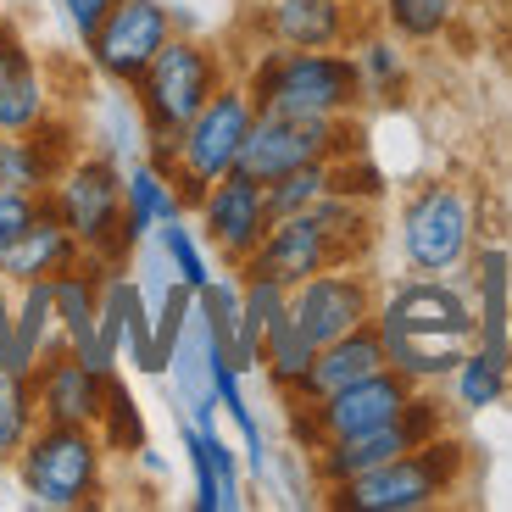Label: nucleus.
I'll return each instance as SVG.
<instances>
[{
	"instance_id": "nucleus-27",
	"label": "nucleus",
	"mask_w": 512,
	"mask_h": 512,
	"mask_svg": "<svg viewBox=\"0 0 512 512\" xmlns=\"http://www.w3.org/2000/svg\"><path fill=\"white\" fill-rule=\"evenodd\" d=\"M357 51V78H362V101H396L407 90V56H401L396 34H368V39H351Z\"/></svg>"
},
{
	"instance_id": "nucleus-19",
	"label": "nucleus",
	"mask_w": 512,
	"mask_h": 512,
	"mask_svg": "<svg viewBox=\"0 0 512 512\" xmlns=\"http://www.w3.org/2000/svg\"><path fill=\"white\" fill-rule=\"evenodd\" d=\"M179 212H190V206H184L173 173H167V167H156L151 156L140 151L134 162L123 167V245H128V251H134V245H145L167 218H179Z\"/></svg>"
},
{
	"instance_id": "nucleus-14",
	"label": "nucleus",
	"mask_w": 512,
	"mask_h": 512,
	"mask_svg": "<svg viewBox=\"0 0 512 512\" xmlns=\"http://www.w3.org/2000/svg\"><path fill=\"white\" fill-rule=\"evenodd\" d=\"M28 384H34L39 423H84V429H95L106 412V379L73 357L67 334H56L51 346H45V357L28 373Z\"/></svg>"
},
{
	"instance_id": "nucleus-21",
	"label": "nucleus",
	"mask_w": 512,
	"mask_h": 512,
	"mask_svg": "<svg viewBox=\"0 0 512 512\" xmlns=\"http://www.w3.org/2000/svg\"><path fill=\"white\" fill-rule=\"evenodd\" d=\"M423 446V435L407 423V412H401L396 423H384V429H368V435H346V440H329V446L312 451V468H318V485L334 490L346 485V479L368 474V468H379V462L401 457V451Z\"/></svg>"
},
{
	"instance_id": "nucleus-9",
	"label": "nucleus",
	"mask_w": 512,
	"mask_h": 512,
	"mask_svg": "<svg viewBox=\"0 0 512 512\" xmlns=\"http://www.w3.org/2000/svg\"><path fill=\"white\" fill-rule=\"evenodd\" d=\"M412 396H418V384L401 379L396 368H379V373H368V379L346 384V390H334L323 401H290V429L307 451H318L329 440L368 435V429L396 423L412 407Z\"/></svg>"
},
{
	"instance_id": "nucleus-24",
	"label": "nucleus",
	"mask_w": 512,
	"mask_h": 512,
	"mask_svg": "<svg viewBox=\"0 0 512 512\" xmlns=\"http://www.w3.org/2000/svg\"><path fill=\"white\" fill-rule=\"evenodd\" d=\"M62 323H56V295H51V279H28L17 284V307H12V346L0 351V368L12 373H34L45 346H51Z\"/></svg>"
},
{
	"instance_id": "nucleus-35",
	"label": "nucleus",
	"mask_w": 512,
	"mask_h": 512,
	"mask_svg": "<svg viewBox=\"0 0 512 512\" xmlns=\"http://www.w3.org/2000/svg\"><path fill=\"white\" fill-rule=\"evenodd\" d=\"M39 206H45V195L0 190V256L12 251V240H17V234H23L34 218H39Z\"/></svg>"
},
{
	"instance_id": "nucleus-8",
	"label": "nucleus",
	"mask_w": 512,
	"mask_h": 512,
	"mask_svg": "<svg viewBox=\"0 0 512 512\" xmlns=\"http://www.w3.org/2000/svg\"><path fill=\"white\" fill-rule=\"evenodd\" d=\"M474 234L479 212L474 195L462 184H423L407 206H401V256L412 273H457L474 262Z\"/></svg>"
},
{
	"instance_id": "nucleus-20",
	"label": "nucleus",
	"mask_w": 512,
	"mask_h": 512,
	"mask_svg": "<svg viewBox=\"0 0 512 512\" xmlns=\"http://www.w3.org/2000/svg\"><path fill=\"white\" fill-rule=\"evenodd\" d=\"M379 368H390L379 323H362V329L318 346V357H312V368H307V384H301L290 401H323V396H334V390H346V384L368 379V373H379Z\"/></svg>"
},
{
	"instance_id": "nucleus-22",
	"label": "nucleus",
	"mask_w": 512,
	"mask_h": 512,
	"mask_svg": "<svg viewBox=\"0 0 512 512\" xmlns=\"http://www.w3.org/2000/svg\"><path fill=\"white\" fill-rule=\"evenodd\" d=\"M78 256H84V245L73 240V229L56 218L51 206H39V218L12 240V251L0 256V279L12 284V290L28 279H56V273L73 268Z\"/></svg>"
},
{
	"instance_id": "nucleus-28",
	"label": "nucleus",
	"mask_w": 512,
	"mask_h": 512,
	"mask_svg": "<svg viewBox=\"0 0 512 512\" xmlns=\"http://www.w3.org/2000/svg\"><path fill=\"white\" fill-rule=\"evenodd\" d=\"M457 6L462 0H379V17L396 39L429 45V39H440L451 23H457Z\"/></svg>"
},
{
	"instance_id": "nucleus-2",
	"label": "nucleus",
	"mask_w": 512,
	"mask_h": 512,
	"mask_svg": "<svg viewBox=\"0 0 512 512\" xmlns=\"http://www.w3.org/2000/svg\"><path fill=\"white\" fill-rule=\"evenodd\" d=\"M245 84L256 95V112H279V117H357L362 106V78L346 51L268 45Z\"/></svg>"
},
{
	"instance_id": "nucleus-11",
	"label": "nucleus",
	"mask_w": 512,
	"mask_h": 512,
	"mask_svg": "<svg viewBox=\"0 0 512 512\" xmlns=\"http://www.w3.org/2000/svg\"><path fill=\"white\" fill-rule=\"evenodd\" d=\"M173 34H179V23H173V6L167 0H112V12L101 17V28L84 45H90L95 73L123 84V90H134L140 73L156 62V51Z\"/></svg>"
},
{
	"instance_id": "nucleus-4",
	"label": "nucleus",
	"mask_w": 512,
	"mask_h": 512,
	"mask_svg": "<svg viewBox=\"0 0 512 512\" xmlns=\"http://www.w3.org/2000/svg\"><path fill=\"white\" fill-rule=\"evenodd\" d=\"M101 429L84 423H34V435L17 451V479L28 501L45 512H78L101 501Z\"/></svg>"
},
{
	"instance_id": "nucleus-18",
	"label": "nucleus",
	"mask_w": 512,
	"mask_h": 512,
	"mask_svg": "<svg viewBox=\"0 0 512 512\" xmlns=\"http://www.w3.org/2000/svg\"><path fill=\"white\" fill-rule=\"evenodd\" d=\"M51 117V90L34 51L0 23V134H28Z\"/></svg>"
},
{
	"instance_id": "nucleus-12",
	"label": "nucleus",
	"mask_w": 512,
	"mask_h": 512,
	"mask_svg": "<svg viewBox=\"0 0 512 512\" xmlns=\"http://www.w3.org/2000/svg\"><path fill=\"white\" fill-rule=\"evenodd\" d=\"M195 223H201V240L212 245L234 273H240L245 262L256 256V245L268 240V229H273L268 190L234 167V173H223L218 184H206V195L195 201Z\"/></svg>"
},
{
	"instance_id": "nucleus-5",
	"label": "nucleus",
	"mask_w": 512,
	"mask_h": 512,
	"mask_svg": "<svg viewBox=\"0 0 512 512\" xmlns=\"http://www.w3.org/2000/svg\"><path fill=\"white\" fill-rule=\"evenodd\" d=\"M218 84H223V56L195 34H173L134 84L140 134L145 140H179L184 123L218 95Z\"/></svg>"
},
{
	"instance_id": "nucleus-3",
	"label": "nucleus",
	"mask_w": 512,
	"mask_h": 512,
	"mask_svg": "<svg viewBox=\"0 0 512 512\" xmlns=\"http://www.w3.org/2000/svg\"><path fill=\"white\" fill-rule=\"evenodd\" d=\"M462 462H468L462 440L435 435V440H423V446L401 451V457L379 462V468H368V474L346 479V485H334L329 507H340V512H423L457 490Z\"/></svg>"
},
{
	"instance_id": "nucleus-36",
	"label": "nucleus",
	"mask_w": 512,
	"mask_h": 512,
	"mask_svg": "<svg viewBox=\"0 0 512 512\" xmlns=\"http://www.w3.org/2000/svg\"><path fill=\"white\" fill-rule=\"evenodd\" d=\"M56 6H62V17L73 23L78 39H90L95 28H101V17L112 12V0H56Z\"/></svg>"
},
{
	"instance_id": "nucleus-31",
	"label": "nucleus",
	"mask_w": 512,
	"mask_h": 512,
	"mask_svg": "<svg viewBox=\"0 0 512 512\" xmlns=\"http://www.w3.org/2000/svg\"><path fill=\"white\" fill-rule=\"evenodd\" d=\"M262 190H268V212H273V218L312 212V206L334 190V162H307V167H295V173H284V179L262 184Z\"/></svg>"
},
{
	"instance_id": "nucleus-7",
	"label": "nucleus",
	"mask_w": 512,
	"mask_h": 512,
	"mask_svg": "<svg viewBox=\"0 0 512 512\" xmlns=\"http://www.w3.org/2000/svg\"><path fill=\"white\" fill-rule=\"evenodd\" d=\"M251 123H256L251 84H229V78H223L218 95H212V101H206L190 123H184L173 184H179V195H184V206H190V212H195V201L206 195V184H218L223 173H234Z\"/></svg>"
},
{
	"instance_id": "nucleus-30",
	"label": "nucleus",
	"mask_w": 512,
	"mask_h": 512,
	"mask_svg": "<svg viewBox=\"0 0 512 512\" xmlns=\"http://www.w3.org/2000/svg\"><path fill=\"white\" fill-rule=\"evenodd\" d=\"M156 251L167 256V268H173L179 284H190V290H206V284H212V262H206L201 240H195V229H190V212H179V218H167L162 229H156Z\"/></svg>"
},
{
	"instance_id": "nucleus-33",
	"label": "nucleus",
	"mask_w": 512,
	"mask_h": 512,
	"mask_svg": "<svg viewBox=\"0 0 512 512\" xmlns=\"http://www.w3.org/2000/svg\"><path fill=\"white\" fill-rule=\"evenodd\" d=\"M201 451H206V462H212V474H218L223 512H240L245 507V485H240V457H234V446L218 435V429H201Z\"/></svg>"
},
{
	"instance_id": "nucleus-1",
	"label": "nucleus",
	"mask_w": 512,
	"mask_h": 512,
	"mask_svg": "<svg viewBox=\"0 0 512 512\" xmlns=\"http://www.w3.org/2000/svg\"><path fill=\"white\" fill-rule=\"evenodd\" d=\"M379 340L384 357L412 384H446L468 351L479 346V312L474 301L440 273H412L379 295Z\"/></svg>"
},
{
	"instance_id": "nucleus-25",
	"label": "nucleus",
	"mask_w": 512,
	"mask_h": 512,
	"mask_svg": "<svg viewBox=\"0 0 512 512\" xmlns=\"http://www.w3.org/2000/svg\"><path fill=\"white\" fill-rule=\"evenodd\" d=\"M312 357H318V346H312L307 334L295 329V318H290V307H284V318L268 329V340H262V373H268V384L279 390L284 401L307 384V368H312Z\"/></svg>"
},
{
	"instance_id": "nucleus-13",
	"label": "nucleus",
	"mask_w": 512,
	"mask_h": 512,
	"mask_svg": "<svg viewBox=\"0 0 512 512\" xmlns=\"http://www.w3.org/2000/svg\"><path fill=\"white\" fill-rule=\"evenodd\" d=\"M373 312H379V301H373V284L357 273V262L323 268V273H312V279H301L290 290V318L312 346H329L340 334L373 323Z\"/></svg>"
},
{
	"instance_id": "nucleus-38",
	"label": "nucleus",
	"mask_w": 512,
	"mask_h": 512,
	"mask_svg": "<svg viewBox=\"0 0 512 512\" xmlns=\"http://www.w3.org/2000/svg\"><path fill=\"white\" fill-rule=\"evenodd\" d=\"M346 6H368V0H346Z\"/></svg>"
},
{
	"instance_id": "nucleus-37",
	"label": "nucleus",
	"mask_w": 512,
	"mask_h": 512,
	"mask_svg": "<svg viewBox=\"0 0 512 512\" xmlns=\"http://www.w3.org/2000/svg\"><path fill=\"white\" fill-rule=\"evenodd\" d=\"M12 307H17V301H12V284L0 279V351L12 346Z\"/></svg>"
},
{
	"instance_id": "nucleus-15",
	"label": "nucleus",
	"mask_w": 512,
	"mask_h": 512,
	"mask_svg": "<svg viewBox=\"0 0 512 512\" xmlns=\"http://www.w3.org/2000/svg\"><path fill=\"white\" fill-rule=\"evenodd\" d=\"M256 28L284 51H346L357 39V6L346 0H262Z\"/></svg>"
},
{
	"instance_id": "nucleus-23",
	"label": "nucleus",
	"mask_w": 512,
	"mask_h": 512,
	"mask_svg": "<svg viewBox=\"0 0 512 512\" xmlns=\"http://www.w3.org/2000/svg\"><path fill=\"white\" fill-rule=\"evenodd\" d=\"M474 279H479V351L496 362H512V256L501 245L474 251Z\"/></svg>"
},
{
	"instance_id": "nucleus-6",
	"label": "nucleus",
	"mask_w": 512,
	"mask_h": 512,
	"mask_svg": "<svg viewBox=\"0 0 512 512\" xmlns=\"http://www.w3.org/2000/svg\"><path fill=\"white\" fill-rule=\"evenodd\" d=\"M45 206L73 229V240L84 245V256L123 268V162L106 151H78L73 162L56 173V184L45 190Z\"/></svg>"
},
{
	"instance_id": "nucleus-34",
	"label": "nucleus",
	"mask_w": 512,
	"mask_h": 512,
	"mask_svg": "<svg viewBox=\"0 0 512 512\" xmlns=\"http://www.w3.org/2000/svg\"><path fill=\"white\" fill-rule=\"evenodd\" d=\"M184 451H190V479H195V512H223V490H218V474L201 451V429L184 423Z\"/></svg>"
},
{
	"instance_id": "nucleus-10",
	"label": "nucleus",
	"mask_w": 512,
	"mask_h": 512,
	"mask_svg": "<svg viewBox=\"0 0 512 512\" xmlns=\"http://www.w3.org/2000/svg\"><path fill=\"white\" fill-rule=\"evenodd\" d=\"M351 117H279V112H256L251 134L240 145V173L256 184H273L284 173L307 162H340L351 156Z\"/></svg>"
},
{
	"instance_id": "nucleus-29",
	"label": "nucleus",
	"mask_w": 512,
	"mask_h": 512,
	"mask_svg": "<svg viewBox=\"0 0 512 512\" xmlns=\"http://www.w3.org/2000/svg\"><path fill=\"white\" fill-rule=\"evenodd\" d=\"M39 423V407H34V384L23 373L0 368V468L23 451V440L34 435Z\"/></svg>"
},
{
	"instance_id": "nucleus-26",
	"label": "nucleus",
	"mask_w": 512,
	"mask_h": 512,
	"mask_svg": "<svg viewBox=\"0 0 512 512\" xmlns=\"http://www.w3.org/2000/svg\"><path fill=\"white\" fill-rule=\"evenodd\" d=\"M451 401H457L462 412H490V407H501L507 401V390H512V362H496L490 351H468V357L451 368Z\"/></svg>"
},
{
	"instance_id": "nucleus-32",
	"label": "nucleus",
	"mask_w": 512,
	"mask_h": 512,
	"mask_svg": "<svg viewBox=\"0 0 512 512\" xmlns=\"http://www.w3.org/2000/svg\"><path fill=\"white\" fill-rule=\"evenodd\" d=\"M101 440H106V451H140L145 446V418H140V407L128 401V390L117 384V373L106 379V412H101Z\"/></svg>"
},
{
	"instance_id": "nucleus-16",
	"label": "nucleus",
	"mask_w": 512,
	"mask_h": 512,
	"mask_svg": "<svg viewBox=\"0 0 512 512\" xmlns=\"http://www.w3.org/2000/svg\"><path fill=\"white\" fill-rule=\"evenodd\" d=\"M323 268H346L340 251H334V240H329V229H323L312 212H290V218H273L268 240L256 245V256L240 273H268L284 290H295L301 279H312V273H323Z\"/></svg>"
},
{
	"instance_id": "nucleus-17",
	"label": "nucleus",
	"mask_w": 512,
	"mask_h": 512,
	"mask_svg": "<svg viewBox=\"0 0 512 512\" xmlns=\"http://www.w3.org/2000/svg\"><path fill=\"white\" fill-rule=\"evenodd\" d=\"M73 156H78L73 128H62L56 117H45V123L28 128V134H0V190L45 195Z\"/></svg>"
}]
</instances>
